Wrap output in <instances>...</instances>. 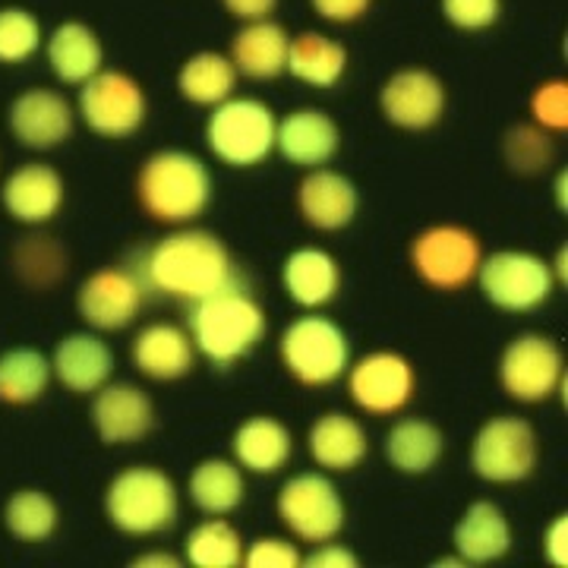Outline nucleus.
<instances>
[{
  "label": "nucleus",
  "mask_w": 568,
  "mask_h": 568,
  "mask_svg": "<svg viewBox=\"0 0 568 568\" xmlns=\"http://www.w3.org/2000/svg\"><path fill=\"white\" fill-rule=\"evenodd\" d=\"M452 547L467 566H487V562H496V559L508 556L511 525H508L506 511L496 503H489V499L470 503L462 511V518L455 521Z\"/></svg>",
  "instance_id": "obj_24"
},
{
  "label": "nucleus",
  "mask_w": 568,
  "mask_h": 568,
  "mask_svg": "<svg viewBox=\"0 0 568 568\" xmlns=\"http://www.w3.org/2000/svg\"><path fill=\"white\" fill-rule=\"evenodd\" d=\"M54 379L51 357L39 347H10L0 354V402L3 405H32L48 392Z\"/></svg>",
  "instance_id": "obj_33"
},
{
  "label": "nucleus",
  "mask_w": 568,
  "mask_h": 568,
  "mask_svg": "<svg viewBox=\"0 0 568 568\" xmlns=\"http://www.w3.org/2000/svg\"><path fill=\"white\" fill-rule=\"evenodd\" d=\"M44 54H48L51 73L63 85H82L92 73H99L104 63V48L95 29L80 20L54 26V32L44 39Z\"/></svg>",
  "instance_id": "obj_29"
},
{
  "label": "nucleus",
  "mask_w": 568,
  "mask_h": 568,
  "mask_svg": "<svg viewBox=\"0 0 568 568\" xmlns=\"http://www.w3.org/2000/svg\"><path fill=\"white\" fill-rule=\"evenodd\" d=\"M304 552L297 544L284 540V537H256L253 544H244V559L241 566L246 568H301Z\"/></svg>",
  "instance_id": "obj_41"
},
{
  "label": "nucleus",
  "mask_w": 568,
  "mask_h": 568,
  "mask_svg": "<svg viewBox=\"0 0 568 568\" xmlns=\"http://www.w3.org/2000/svg\"><path fill=\"white\" fill-rule=\"evenodd\" d=\"M67 183L61 171L44 162H26L0 186V205L13 222L39 227L61 212Z\"/></svg>",
  "instance_id": "obj_18"
},
{
  "label": "nucleus",
  "mask_w": 568,
  "mask_h": 568,
  "mask_svg": "<svg viewBox=\"0 0 568 568\" xmlns=\"http://www.w3.org/2000/svg\"><path fill=\"white\" fill-rule=\"evenodd\" d=\"M275 111L260 99L231 95L205 118V149L227 168H256L275 152Z\"/></svg>",
  "instance_id": "obj_6"
},
{
  "label": "nucleus",
  "mask_w": 568,
  "mask_h": 568,
  "mask_svg": "<svg viewBox=\"0 0 568 568\" xmlns=\"http://www.w3.org/2000/svg\"><path fill=\"white\" fill-rule=\"evenodd\" d=\"M361 193L351 178L332 168H310L297 183V212L316 231H342L357 219Z\"/></svg>",
  "instance_id": "obj_20"
},
{
  "label": "nucleus",
  "mask_w": 568,
  "mask_h": 568,
  "mask_svg": "<svg viewBox=\"0 0 568 568\" xmlns=\"http://www.w3.org/2000/svg\"><path fill=\"white\" fill-rule=\"evenodd\" d=\"M294 455L291 429L268 414H253L231 436V458L246 474H278Z\"/></svg>",
  "instance_id": "obj_26"
},
{
  "label": "nucleus",
  "mask_w": 568,
  "mask_h": 568,
  "mask_svg": "<svg viewBox=\"0 0 568 568\" xmlns=\"http://www.w3.org/2000/svg\"><path fill=\"white\" fill-rule=\"evenodd\" d=\"M556 145H552V133L540 130L537 123H518L503 136V159L515 171V174H540L552 164Z\"/></svg>",
  "instance_id": "obj_36"
},
{
  "label": "nucleus",
  "mask_w": 568,
  "mask_h": 568,
  "mask_svg": "<svg viewBox=\"0 0 568 568\" xmlns=\"http://www.w3.org/2000/svg\"><path fill=\"white\" fill-rule=\"evenodd\" d=\"M342 145V130L323 108H297L284 114L275 126V152L297 168H323L335 159Z\"/></svg>",
  "instance_id": "obj_19"
},
{
  "label": "nucleus",
  "mask_w": 568,
  "mask_h": 568,
  "mask_svg": "<svg viewBox=\"0 0 568 568\" xmlns=\"http://www.w3.org/2000/svg\"><path fill=\"white\" fill-rule=\"evenodd\" d=\"M284 294L304 310L332 304L342 291V265L323 246H301L282 263Z\"/></svg>",
  "instance_id": "obj_23"
},
{
  "label": "nucleus",
  "mask_w": 568,
  "mask_h": 568,
  "mask_svg": "<svg viewBox=\"0 0 568 568\" xmlns=\"http://www.w3.org/2000/svg\"><path fill=\"white\" fill-rule=\"evenodd\" d=\"M130 268L140 275L145 291L186 301V304L241 282L234 256L222 237L203 227H186V224L159 237L149 250H142L140 263Z\"/></svg>",
  "instance_id": "obj_1"
},
{
  "label": "nucleus",
  "mask_w": 568,
  "mask_h": 568,
  "mask_svg": "<svg viewBox=\"0 0 568 568\" xmlns=\"http://www.w3.org/2000/svg\"><path fill=\"white\" fill-rule=\"evenodd\" d=\"M310 7L316 10V17L335 26H351V22L364 20L373 7V0H310Z\"/></svg>",
  "instance_id": "obj_42"
},
{
  "label": "nucleus",
  "mask_w": 568,
  "mask_h": 568,
  "mask_svg": "<svg viewBox=\"0 0 568 568\" xmlns=\"http://www.w3.org/2000/svg\"><path fill=\"white\" fill-rule=\"evenodd\" d=\"M275 511L284 528L313 547L323 540H335L347 518L345 499L325 470H301L287 477L278 489Z\"/></svg>",
  "instance_id": "obj_9"
},
{
  "label": "nucleus",
  "mask_w": 568,
  "mask_h": 568,
  "mask_svg": "<svg viewBox=\"0 0 568 568\" xmlns=\"http://www.w3.org/2000/svg\"><path fill=\"white\" fill-rule=\"evenodd\" d=\"M347 395L364 414L392 417L405 410L417 388V373L398 351H373L357 364H347Z\"/></svg>",
  "instance_id": "obj_13"
},
{
  "label": "nucleus",
  "mask_w": 568,
  "mask_h": 568,
  "mask_svg": "<svg viewBox=\"0 0 568 568\" xmlns=\"http://www.w3.org/2000/svg\"><path fill=\"white\" fill-rule=\"evenodd\" d=\"M540 458L537 429L525 417L499 414L477 429L470 443V467L487 484H521L528 480Z\"/></svg>",
  "instance_id": "obj_12"
},
{
  "label": "nucleus",
  "mask_w": 568,
  "mask_h": 568,
  "mask_svg": "<svg viewBox=\"0 0 568 568\" xmlns=\"http://www.w3.org/2000/svg\"><path fill=\"white\" fill-rule=\"evenodd\" d=\"M136 203L159 224L181 227L196 222L212 203L209 164L186 149L152 152L136 174Z\"/></svg>",
  "instance_id": "obj_3"
},
{
  "label": "nucleus",
  "mask_w": 568,
  "mask_h": 568,
  "mask_svg": "<svg viewBox=\"0 0 568 568\" xmlns=\"http://www.w3.org/2000/svg\"><path fill=\"white\" fill-rule=\"evenodd\" d=\"M556 203L566 212V171H559V178H556Z\"/></svg>",
  "instance_id": "obj_47"
},
{
  "label": "nucleus",
  "mask_w": 568,
  "mask_h": 568,
  "mask_svg": "<svg viewBox=\"0 0 568 568\" xmlns=\"http://www.w3.org/2000/svg\"><path fill=\"white\" fill-rule=\"evenodd\" d=\"M92 426L104 446H133L155 426V405L133 383H104L92 392Z\"/></svg>",
  "instance_id": "obj_17"
},
{
  "label": "nucleus",
  "mask_w": 568,
  "mask_h": 568,
  "mask_svg": "<svg viewBox=\"0 0 568 568\" xmlns=\"http://www.w3.org/2000/svg\"><path fill=\"white\" fill-rule=\"evenodd\" d=\"M448 104L446 82L433 70L424 67H405L392 73L379 89V111L392 126L420 133L443 121Z\"/></svg>",
  "instance_id": "obj_15"
},
{
  "label": "nucleus",
  "mask_w": 568,
  "mask_h": 568,
  "mask_svg": "<svg viewBox=\"0 0 568 568\" xmlns=\"http://www.w3.org/2000/svg\"><path fill=\"white\" fill-rule=\"evenodd\" d=\"M130 566L133 568H181L183 559L181 556H174V552L155 549V552H142V556H136Z\"/></svg>",
  "instance_id": "obj_46"
},
{
  "label": "nucleus",
  "mask_w": 568,
  "mask_h": 568,
  "mask_svg": "<svg viewBox=\"0 0 568 568\" xmlns=\"http://www.w3.org/2000/svg\"><path fill=\"white\" fill-rule=\"evenodd\" d=\"M51 373L67 392L92 395L114 376V351L99 332H70L51 354Z\"/></svg>",
  "instance_id": "obj_22"
},
{
  "label": "nucleus",
  "mask_w": 568,
  "mask_h": 568,
  "mask_svg": "<svg viewBox=\"0 0 568 568\" xmlns=\"http://www.w3.org/2000/svg\"><path fill=\"white\" fill-rule=\"evenodd\" d=\"M306 452L328 474H347L361 465L369 452L364 424L345 410H328L306 429Z\"/></svg>",
  "instance_id": "obj_25"
},
{
  "label": "nucleus",
  "mask_w": 568,
  "mask_h": 568,
  "mask_svg": "<svg viewBox=\"0 0 568 568\" xmlns=\"http://www.w3.org/2000/svg\"><path fill=\"white\" fill-rule=\"evenodd\" d=\"M544 556H547L549 566L566 568L568 566V515L559 511L549 528L544 530Z\"/></svg>",
  "instance_id": "obj_44"
},
{
  "label": "nucleus",
  "mask_w": 568,
  "mask_h": 568,
  "mask_svg": "<svg viewBox=\"0 0 568 568\" xmlns=\"http://www.w3.org/2000/svg\"><path fill=\"white\" fill-rule=\"evenodd\" d=\"M145 304V284L130 265H104L77 291V313L95 332H121L140 316Z\"/></svg>",
  "instance_id": "obj_14"
},
{
  "label": "nucleus",
  "mask_w": 568,
  "mask_h": 568,
  "mask_svg": "<svg viewBox=\"0 0 568 568\" xmlns=\"http://www.w3.org/2000/svg\"><path fill=\"white\" fill-rule=\"evenodd\" d=\"M44 44L39 17L26 7H0V63L17 67L39 54Z\"/></svg>",
  "instance_id": "obj_37"
},
{
  "label": "nucleus",
  "mask_w": 568,
  "mask_h": 568,
  "mask_svg": "<svg viewBox=\"0 0 568 568\" xmlns=\"http://www.w3.org/2000/svg\"><path fill=\"white\" fill-rule=\"evenodd\" d=\"M73 123H77L73 104L58 89H44V85L26 89L7 108V130L20 145L36 152L58 149L61 142L70 140Z\"/></svg>",
  "instance_id": "obj_16"
},
{
  "label": "nucleus",
  "mask_w": 568,
  "mask_h": 568,
  "mask_svg": "<svg viewBox=\"0 0 568 568\" xmlns=\"http://www.w3.org/2000/svg\"><path fill=\"white\" fill-rule=\"evenodd\" d=\"M474 282L484 301L503 313H530L544 306L559 284L547 260L528 250H496L484 256Z\"/></svg>",
  "instance_id": "obj_8"
},
{
  "label": "nucleus",
  "mask_w": 568,
  "mask_h": 568,
  "mask_svg": "<svg viewBox=\"0 0 568 568\" xmlns=\"http://www.w3.org/2000/svg\"><path fill=\"white\" fill-rule=\"evenodd\" d=\"M448 26L462 32H484L503 17V0H439Z\"/></svg>",
  "instance_id": "obj_40"
},
{
  "label": "nucleus",
  "mask_w": 568,
  "mask_h": 568,
  "mask_svg": "<svg viewBox=\"0 0 568 568\" xmlns=\"http://www.w3.org/2000/svg\"><path fill=\"white\" fill-rule=\"evenodd\" d=\"M196 347L190 332L178 323H149L136 332L130 342V361L142 376L155 383H174L193 373L196 366Z\"/></svg>",
  "instance_id": "obj_21"
},
{
  "label": "nucleus",
  "mask_w": 568,
  "mask_h": 568,
  "mask_svg": "<svg viewBox=\"0 0 568 568\" xmlns=\"http://www.w3.org/2000/svg\"><path fill=\"white\" fill-rule=\"evenodd\" d=\"M222 7L241 22L268 20L278 7V0H222Z\"/></svg>",
  "instance_id": "obj_45"
},
{
  "label": "nucleus",
  "mask_w": 568,
  "mask_h": 568,
  "mask_svg": "<svg viewBox=\"0 0 568 568\" xmlns=\"http://www.w3.org/2000/svg\"><path fill=\"white\" fill-rule=\"evenodd\" d=\"M484 260L480 237L465 224L443 222L417 231L407 246V263L414 275L443 294H455L477 278V268Z\"/></svg>",
  "instance_id": "obj_7"
},
{
  "label": "nucleus",
  "mask_w": 568,
  "mask_h": 568,
  "mask_svg": "<svg viewBox=\"0 0 568 568\" xmlns=\"http://www.w3.org/2000/svg\"><path fill=\"white\" fill-rule=\"evenodd\" d=\"M190 503L203 515H231L246 499V480L234 458H203L186 480Z\"/></svg>",
  "instance_id": "obj_31"
},
{
  "label": "nucleus",
  "mask_w": 568,
  "mask_h": 568,
  "mask_svg": "<svg viewBox=\"0 0 568 568\" xmlns=\"http://www.w3.org/2000/svg\"><path fill=\"white\" fill-rule=\"evenodd\" d=\"M237 89V70L227 54L219 51H200L186 58L178 70V92L183 102L212 108V104L231 99Z\"/></svg>",
  "instance_id": "obj_32"
},
{
  "label": "nucleus",
  "mask_w": 568,
  "mask_h": 568,
  "mask_svg": "<svg viewBox=\"0 0 568 568\" xmlns=\"http://www.w3.org/2000/svg\"><path fill=\"white\" fill-rule=\"evenodd\" d=\"M61 525L58 503L44 489H17L3 506V528L20 544H44Z\"/></svg>",
  "instance_id": "obj_35"
},
{
  "label": "nucleus",
  "mask_w": 568,
  "mask_h": 568,
  "mask_svg": "<svg viewBox=\"0 0 568 568\" xmlns=\"http://www.w3.org/2000/svg\"><path fill=\"white\" fill-rule=\"evenodd\" d=\"M530 123L547 130L552 136L568 130V82L566 80H544L534 95H530Z\"/></svg>",
  "instance_id": "obj_39"
},
{
  "label": "nucleus",
  "mask_w": 568,
  "mask_h": 568,
  "mask_svg": "<svg viewBox=\"0 0 568 568\" xmlns=\"http://www.w3.org/2000/svg\"><path fill=\"white\" fill-rule=\"evenodd\" d=\"M287 29L282 22L253 20L244 22L234 39H231V51L227 58L234 63L237 77L246 80H275L284 73V61H287Z\"/></svg>",
  "instance_id": "obj_27"
},
{
  "label": "nucleus",
  "mask_w": 568,
  "mask_h": 568,
  "mask_svg": "<svg viewBox=\"0 0 568 568\" xmlns=\"http://www.w3.org/2000/svg\"><path fill=\"white\" fill-rule=\"evenodd\" d=\"M496 376L511 402L540 405L566 383L562 347L544 332H521L503 347Z\"/></svg>",
  "instance_id": "obj_10"
},
{
  "label": "nucleus",
  "mask_w": 568,
  "mask_h": 568,
  "mask_svg": "<svg viewBox=\"0 0 568 568\" xmlns=\"http://www.w3.org/2000/svg\"><path fill=\"white\" fill-rule=\"evenodd\" d=\"M186 332L200 357L227 369L260 347L268 332V316L263 304L237 282L193 301L186 313Z\"/></svg>",
  "instance_id": "obj_2"
},
{
  "label": "nucleus",
  "mask_w": 568,
  "mask_h": 568,
  "mask_svg": "<svg viewBox=\"0 0 568 568\" xmlns=\"http://www.w3.org/2000/svg\"><path fill=\"white\" fill-rule=\"evenodd\" d=\"M278 357L287 376L301 386L323 388L338 383L351 364V342L347 332L332 316L310 310L294 323L284 325L278 338Z\"/></svg>",
  "instance_id": "obj_5"
},
{
  "label": "nucleus",
  "mask_w": 568,
  "mask_h": 568,
  "mask_svg": "<svg viewBox=\"0 0 568 568\" xmlns=\"http://www.w3.org/2000/svg\"><path fill=\"white\" fill-rule=\"evenodd\" d=\"M104 518L126 537H152L174 528L181 496L162 467L130 465L104 487Z\"/></svg>",
  "instance_id": "obj_4"
},
{
  "label": "nucleus",
  "mask_w": 568,
  "mask_h": 568,
  "mask_svg": "<svg viewBox=\"0 0 568 568\" xmlns=\"http://www.w3.org/2000/svg\"><path fill=\"white\" fill-rule=\"evenodd\" d=\"M13 265L26 284L51 287L67 272V253L61 244H54V237L32 234V237H22L20 246L13 250Z\"/></svg>",
  "instance_id": "obj_38"
},
{
  "label": "nucleus",
  "mask_w": 568,
  "mask_h": 568,
  "mask_svg": "<svg viewBox=\"0 0 568 568\" xmlns=\"http://www.w3.org/2000/svg\"><path fill=\"white\" fill-rule=\"evenodd\" d=\"M284 73L313 89H332L347 73V48L323 32H301L287 41Z\"/></svg>",
  "instance_id": "obj_30"
},
{
  "label": "nucleus",
  "mask_w": 568,
  "mask_h": 568,
  "mask_svg": "<svg viewBox=\"0 0 568 568\" xmlns=\"http://www.w3.org/2000/svg\"><path fill=\"white\" fill-rule=\"evenodd\" d=\"M301 566L304 568H357L361 566V559H357L345 544L323 540V544H316L313 552H306L304 559H301Z\"/></svg>",
  "instance_id": "obj_43"
},
{
  "label": "nucleus",
  "mask_w": 568,
  "mask_h": 568,
  "mask_svg": "<svg viewBox=\"0 0 568 568\" xmlns=\"http://www.w3.org/2000/svg\"><path fill=\"white\" fill-rule=\"evenodd\" d=\"M77 114L104 140H126L149 118L145 89L123 70H99L80 85Z\"/></svg>",
  "instance_id": "obj_11"
},
{
  "label": "nucleus",
  "mask_w": 568,
  "mask_h": 568,
  "mask_svg": "<svg viewBox=\"0 0 568 568\" xmlns=\"http://www.w3.org/2000/svg\"><path fill=\"white\" fill-rule=\"evenodd\" d=\"M244 559V537L224 515H209L183 540V562L196 568H234Z\"/></svg>",
  "instance_id": "obj_34"
},
{
  "label": "nucleus",
  "mask_w": 568,
  "mask_h": 568,
  "mask_svg": "<svg viewBox=\"0 0 568 568\" xmlns=\"http://www.w3.org/2000/svg\"><path fill=\"white\" fill-rule=\"evenodd\" d=\"M446 452V433L426 417H402L388 426L383 439V455L398 474L424 477L439 465Z\"/></svg>",
  "instance_id": "obj_28"
}]
</instances>
